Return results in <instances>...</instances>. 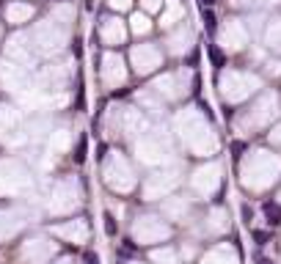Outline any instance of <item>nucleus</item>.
<instances>
[{"label":"nucleus","mask_w":281,"mask_h":264,"mask_svg":"<svg viewBox=\"0 0 281 264\" xmlns=\"http://www.w3.org/2000/svg\"><path fill=\"white\" fill-rule=\"evenodd\" d=\"M262 212H264V217H267L270 226H281V206L276 204V201H264Z\"/></svg>","instance_id":"nucleus-1"},{"label":"nucleus","mask_w":281,"mask_h":264,"mask_svg":"<svg viewBox=\"0 0 281 264\" xmlns=\"http://www.w3.org/2000/svg\"><path fill=\"white\" fill-rule=\"evenodd\" d=\"M102 220H105V234H108V237H116V234H119V226H116V217H113L111 212H105V215H102Z\"/></svg>","instance_id":"nucleus-2"},{"label":"nucleus","mask_w":281,"mask_h":264,"mask_svg":"<svg viewBox=\"0 0 281 264\" xmlns=\"http://www.w3.org/2000/svg\"><path fill=\"white\" fill-rule=\"evenodd\" d=\"M207 52H210V61H213V66L221 69V66H223V52L218 50L215 44H210V47H207Z\"/></svg>","instance_id":"nucleus-3"},{"label":"nucleus","mask_w":281,"mask_h":264,"mask_svg":"<svg viewBox=\"0 0 281 264\" xmlns=\"http://www.w3.org/2000/svg\"><path fill=\"white\" fill-rule=\"evenodd\" d=\"M201 19H204V28L213 33L215 28H218V17L213 14V9H204V14H201Z\"/></svg>","instance_id":"nucleus-4"},{"label":"nucleus","mask_w":281,"mask_h":264,"mask_svg":"<svg viewBox=\"0 0 281 264\" xmlns=\"http://www.w3.org/2000/svg\"><path fill=\"white\" fill-rule=\"evenodd\" d=\"M85 146H88V140H85V135L77 140V149H75V162H83L85 160Z\"/></svg>","instance_id":"nucleus-5"},{"label":"nucleus","mask_w":281,"mask_h":264,"mask_svg":"<svg viewBox=\"0 0 281 264\" xmlns=\"http://www.w3.org/2000/svg\"><path fill=\"white\" fill-rule=\"evenodd\" d=\"M251 237L256 239V245H267V242H270V234L262 231V229H254V231H251Z\"/></svg>","instance_id":"nucleus-6"},{"label":"nucleus","mask_w":281,"mask_h":264,"mask_svg":"<svg viewBox=\"0 0 281 264\" xmlns=\"http://www.w3.org/2000/svg\"><path fill=\"white\" fill-rule=\"evenodd\" d=\"M240 215H243V223H248L251 226V220H254V209L248 204H243V209H240Z\"/></svg>","instance_id":"nucleus-7"},{"label":"nucleus","mask_w":281,"mask_h":264,"mask_svg":"<svg viewBox=\"0 0 281 264\" xmlns=\"http://www.w3.org/2000/svg\"><path fill=\"white\" fill-rule=\"evenodd\" d=\"M83 262H85V264H99V256L94 253V250H85V253H83Z\"/></svg>","instance_id":"nucleus-8"},{"label":"nucleus","mask_w":281,"mask_h":264,"mask_svg":"<svg viewBox=\"0 0 281 264\" xmlns=\"http://www.w3.org/2000/svg\"><path fill=\"white\" fill-rule=\"evenodd\" d=\"M243 149H246V143H240V140H234V143H231V157L237 160L240 154H243Z\"/></svg>","instance_id":"nucleus-9"},{"label":"nucleus","mask_w":281,"mask_h":264,"mask_svg":"<svg viewBox=\"0 0 281 264\" xmlns=\"http://www.w3.org/2000/svg\"><path fill=\"white\" fill-rule=\"evenodd\" d=\"M187 63H190V66H196V63H198V52H190V55H187Z\"/></svg>","instance_id":"nucleus-10"},{"label":"nucleus","mask_w":281,"mask_h":264,"mask_svg":"<svg viewBox=\"0 0 281 264\" xmlns=\"http://www.w3.org/2000/svg\"><path fill=\"white\" fill-rule=\"evenodd\" d=\"M201 110H204V116H207V119H213V108H210L207 102H201Z\"/></svg>","instance_id":"nucleus-11"},{"label":"nucleus","mask_w":281,"mask_h":264,"mask_svg":"<svg viewBox=\"0 0 281 264\" xmlns=\"http://www.w3.org/2000/svg\"><path fill=\"white\" fill-rule=\"evenodd\" d=\"M105 152H108V146H99L97 149V160H105Z\"/></svg>","instance_id":"nucleus-12"},{"label":"nucleus","mask_w":281,"mask_h":264,"mask_svg":"<svg viewBox=\"0 0 281 264\" xmlns=\"http://www.w3.org/2000/svg\"><path fill=\"white\" fill-rule=\"evenodd\" d=\"M198 3H201L204 9H210V6H215V0H198Z\"/></svg>","instance_id":"nucleus-13"},{"label":"nucleus","mask_w":281,"mask_h":264,"mask_svg":"<svg viewBox=\"0 0 281 264\" xmlns=\"http://www.w3.org/2000/svg\"><path fill=\"white\" fill-rule=\"evenodd\" d=\"M259 264H273L270 259H264V256H259Z\"/></svg>","instance_id":"nucleus-14"}]
</instances>
